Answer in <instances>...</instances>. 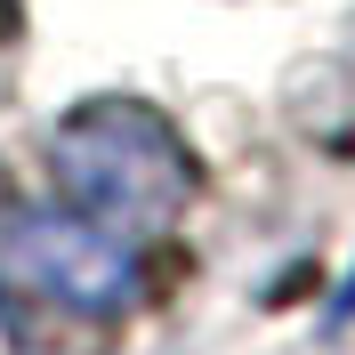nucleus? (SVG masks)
<instances>
[{"label": "nucleus", "mask_w": 355, "mask_h": 355, "mask_svg": "<svg viewBox=\"0 0 355 355\" xmlns=\"http://www.w3.org/2000/svg\"><path fill=\"white\" fill-rule=\"evenodd\" d=\"M57 178L65 202L89 218L121 226V234H162V226L194 202V154L186 137L137 97H89L57 121Z\"/></svg>", "instance_id": "1"}, {"label": "nucleus", "mask_w": 355, "mask_h": 355, "mask_svg": "<svg viewBox=\"0 0 355 355\" xmlns=\"http://www.w3.org/2000/svg\"><path fill=\"white\" fill-rule=\"evenodd\" d=\"M323 323H331V331H347V323H355V266L339 275V291H331V315H323Z\"/></svg>", "instance_id": "3"}, {"label": "nucleus", "mask_w": 355, "mask_h": 355, "mask_svg": "<svg viewBox=\"0 0 355 355\" xmlns=\"http://www.w3.org/2000/svg\"><path fill=\"white\" fill-rule=\"evenodd\" d=\"M0 259L17 266V283H33L41 299H57L73 315H121L137 299V283H146L137 243L121 226L73 210V202L65 210H24V218H8Z\"/></svg>", "instance_id": "2"}]
</instances>
